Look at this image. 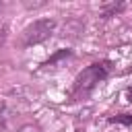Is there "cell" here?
<instances>
[{
    "label": "cell",
    "instance_id": "2",
    "mask_svg": "<svg viewBox=\"0 0 132 132\" xmlns=\"http://www.w3.org/2000/svg\"><path fill=\"white\" fill-rule=\"evenodd\" d=\"M56 29V21L54 19H37L33 21L31 25H27L21 33V45L23 47H31V45H37L45 39L52 37Z\"/></svg>",
    "mask_w": 132,
    "mask_h": 132
},
{
    "label": "cell",
    "instance_id": "6",
    "mask_svg": "<svg viewBox=\"0 0 132 132\" xmlns=\"http://www.w3.org/2000/svg\"><path fill=\"white\" fill-rule=\"evenodd\" d=\"M124 97H126V101H130V103H132V87L124 91Z\"/></svg>",
    "mask_w": 132,
    "mask_h": 132
},
{
    "label": "cell",
    "instance_id": "1",
    "mask_svg": "<svg viewBox=\"0 0 132 132\" xmlns=\"http://www.w3.org/2000/svg\"><path fill=\"white\" fill-rule=\"evenodd\" d=\"M111 72V62L109 60H101V62H93L89 64L82 72H78V76L74 78V85H72V91H70V99L72 101H80V99H87L93 89L103 82Z\"/></svg>",
    "mask_w": 132,
    "mask_h": 132
},
{
    "label": "cell",
    "instance_id": "7",
    "mask_svg": "<svg viewBox=\"0 0 132 132\" xmlns=\"http://www.w3.org/2000/svg\"><path fill=\"white\" fill-rule=\"evenodd\" d=\"M130 72H132V70H130Z\"/></svg>",
    "mask_w": 132,
    "mask_h": 132
},
{
    "label": "cell",
    "instance_id": "3",
    "mask_svg": "<svg viewBox=\"0 0 132 132\" xmlns=\"http://www.w3.org/2000/svg\"><path fill=\"white\" fill-rule=\"evenodd\" d=\"M126 8V4L124 2H111V4H105V6H101V16L103 19H111V16H116V14H120L122 10Z\"/></svg>",
    "mask_w": 132,
    "mask_h": 132
},
{
    "label": "cell",
    "instance_id": "4",
    "mask_svg": "<svg viewBox=\"0 0 132 132\" xmlns=\"http://www.w3.org/2000/svg\"><path fill=\"white\" fill-rule=\"evenodd\" d=\"M70 56H72V50H58V52H56V54H54L50 60H45L41 66L50 68V66H54L56 62H60V60H64V58H70Z\"/></svg>",
    "mask_w": 132,
    "mask_h": 132
},
{
    "label": "cell",
    "instance_id": "5",
    "mask_svg": "<svg viewBox=\"0 0 132 132\" xmlns=\"http://www.w3.org/2000/svg\"><path fill=\"white\" fill-rule=\"evenodd\" d=\"M111 124H124V126H132V113H118L109 118Z\"/></svg>",
    "mask_w": 132,
    "mask_h": 132
}]
</instances>
